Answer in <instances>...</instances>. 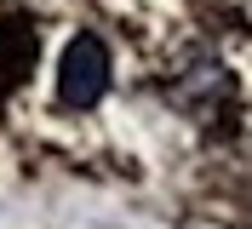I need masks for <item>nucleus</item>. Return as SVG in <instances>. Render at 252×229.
<instances>
[{"instance_id": "2", "label": "nucleus", "mask_w": 252, "mask_h": 229, "mask_svg": "<svg viewBox=\"0 0 252 229\" xmlns=\"http://www.w3.org/2000/svg\"><path fill=\"white\" fill-rule=\"evenodd\" d=\"M172 98L189 109V115H201V121H206V115H218V109L229 103V98H235V80L223 75V69H218L212 58H195V63L184 69V75H178Z\"/></svg>"}, {"instance_id": "1", "label": "nucleus", "mask_w": 252, "mask_h": 229, "mask_svg": "<svg viewBox=\"0 0 252 229\" xmlns=\"http://www.w3.org/2000/svg\"><path fill=\"white\" fill-rule=\"evenodd\" d=\"M109 92V46L97 34H75L58 63V103L63 109H97Z\"/></svg>"}]
</instances>
